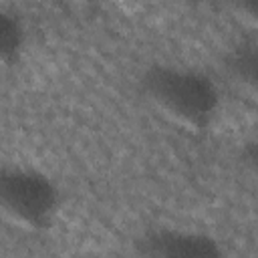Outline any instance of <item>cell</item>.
<instances>
[{"mask_svg":"<svg viewBox=\"0 0 258 258\" xmlns=\"http://www.w3.org/2000/svg\"><path fill=\"white\" fill-rule=\"evenodd\" d=\"M141 91L163 117L189 131L208 129L220 105L216 83L202 71L179 64L149 67L141 77Z\"/></svg>","mask_w":258,"mask_h":258,"instance_id":"6da1fadb","label":"cell"},{"mask_svg":"<svg viewBox=\"0 0 258 258\" xmlns=\"http://www.w3.org/2000/svg\"><path fill=\"white\" fill-rule=\"evenodd\" d=\"M60 194L56 183L40 169L26 165H0V214L30 232L52 224Z\"/></svg>","mask_w":258,"mask_h":258,"instance_id":"7a4b0ae2","label":"cell"},{"mask_svg":"<svg viewBox=\"0 0 258 258\" xmlns=\"http://www.w3.org/2000/svg\"><path fill=\"white\" fill-rule=\"evenodd\" d=\"M141 258H224L216 238L183 228H153L137 238Z\"/></svg>","mask_w":258,"mask_h":258,"instance_id":"3957f363","label":"cell"},{"mask_svg":"<svg viewBox=\"0 0 258 258\" xmlns=\"http://www.w3.org/2000/svg\"><path fill=\"white\" fill-rule=\"evenodd\" d=\"M26 30L22 20L0 6V67H12L18 62L24 50Z\"/></svg>","mask_w":258,"mask_h":258,"instance_id":"277c9868","label":"cell"}]
</instances>
